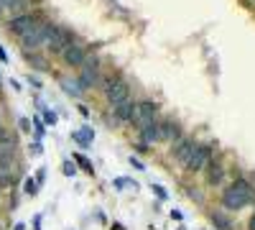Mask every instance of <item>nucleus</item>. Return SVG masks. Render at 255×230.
<instances>
[{
  "label": "nucleus",
  "mask_w": 255,
  "mask_h": 230,
  "mask_svg": "<svg viewBox=\"0 0 255 230\" xmlns=\"http://www.w3.org/2000/svg\"><path fill=\"white\" fill-rule=\"evenodd\" d=\"M220 202H222L225 210L238 213V210H243V207H248V205L255 202V187H253L248 179L238 177L230 187H225V192H222Z\"/></svg>",
  "instance_id": "f257e3e1"
},
{
  "label": "nucleus",
  "mask_w": 255,
  "mask_h": 230,
  "mask_svg": "<svg viewBox=\"0 0 255 230\" xmlns=\"http://www.w3.org/2000/svg\"><path fill=\"white\" fill-rule=\"evenodd\" d=\"M54 28H56L54 20H49V18L41 20V23H38L33 31H28L26 36H20V49H23L26 54H36L41 46L49 44V38H51Z\"/></svg>",
  "instance_id": "f03ea898"
},
{
  "label": "nucleus",
  "mask_w": 255,
  "mask_h": 230,
  "mask_svg": "<svg viewBox=\"0 0 255 230\" xmlns=\"http://www.w3.org/2000/svg\"><path fill=\"white\" fill-rule=\"evenodd\" d=\"M102 90H105V100H108L110 108H115V105H120V102L133 97L130 85H128V79H123V77H105Z\"/></svg>",
  "instance_id": "7ed1b4c3"
},
{
  "label": "nucleus",
  "mask_w": 255,
  "mask_h": 230,
  "mask_svg": "<svg viewBox=\"0 0 255 230\" xmlns=\"http://www.w3.org/2000/svg\"><path fill=\"white\" fill-rule=\"evenodd\" d=\"M41 20H46V15L41 13V10H26V13H18V15H13L8 23H5V28L13 33V36H26L28 31H33Z\"/></svg>",
  "instance_id": "20e7f679"
},
{
  "label": "nucleus",
  "mask_w": 255,
  "mask_h": 230,
  "mask_svg": "<svg viewBox=\"0 0 255 230\" xmlns=\"http://www.w3.org/2000/svg\"><path fill=\"white\" fill-rule=\"evenodd\" d=\"M209 161H212V146H209V143L197 141L194 151H191V156H189V161H186L184 169H186V172H191V174H199V172H204V169H207V164H209Z\"/></svg>",
  "instance_id": "39448f33"
},
{
  "label": "nucleus",
  "mask_w": 255,
  "mask_h": 230,
  "mask_svg": "<svg viewBox=\"0 0 255 230\" xmlns=\"http://www.w3.org/2000/svg\"><path fill=\"white\" fill-rule=\"evenodd\" d=\"M79 85H82V90H92L97 82L102 79V74H100V59L97 56H87L84 59V64L79 67Z\"/></svg>",
  "instance_id": "423d86ee"
},
{
  "label": "nucleus",
  "mask_w": 255,
  "mask_h": 230,
  "mask_svg": "<svg viewBox=\"0 0 255 230\" xmlns=\"http://www.w3.org/2000/svg\"><path fill=\"white\" fill-rule=\"evenodd\" d=\"M158 120V105L153 100H135V113H133V123L135 128H143L148 123H156Z\"/></svg>",
  "instance_id": "0eeeda50"
},
{
  "label": "nucleus",
  "mask_w": 255,
  "mask_h": 230,
  "mask_svg": "<svg viewBox=\"0 0 255 230\" xmlns=\"http://www.w3.org/2000/svg\"><path fill=\"white\" fill-rule=\"evenodd\" d=\"M59 56H61V64H64V67L79 69V67L84 64V59H87V51H84V46L79 44V41H72V44L64 49Z\"/></svg>",
  "instance_id": "6e6552de"
},
{
  "label": "nucleus",
  "mask_w": 255,
  "mask_h": 230,
  "mask_svg": "<svg viewBox=\"0 0 255 230\" xmlns=\"http://www.w3.org/2000/svg\"><path fill=\"white\" fill-rule=\"evenodd\" d=\"M194 146H197V141L191 138V136H181L176 143H171V156H174V161H176L179 166H186L191 151H194Z\"/></svg>",
  "instance_id": "1a4fd4ad"
},
{
  "label": "nucleus",
  "mask_w": 255,
  "mask_h": 230,
  "mask_svg": "<svg viewBox=\"0 0 255 230\" xmlns=\"http://www.w3.org/2000/svg\"><path fill=\"white\" fill-rule=\"evenodd\" d=\"M72 41H74V33H72L69 28H64V26H56L46 46H49V51H51V54H61L64 49H67V46L72 44Z\"/></svg>",
  "instance_id": "9d476101"
},
{
  "label": "nucleus",
  "mask_w": 255,
  "mask_h": 230,
  "mask_svg": "<svg viewBox=\"0 0 255 230\" xmlns=\"http://www.w3.org/2000/svg\"><path fill=\"white\" fill-rule=\"evenodd\" d=\"M133 113H135V102L130 97V100H125V102H120V105L113 108L110 125H128V123H133Z\"/></svg>",
  "instance_id": "9b49d317"
},
{
  "label": "nucleus",
  "mask_w": 255,
  "mask_h": 230,
  "mask_svg": "<svg viewBox=\"0 0 255 230\" xmlns=\"http://www.w3.org/2000/svg\"><path fill=\"white\" fill-rule=\"evenodd\" d=\"M158 128H161V141L163 143H176L184 136L181 125L176 120H158Z\"/></svg>",
  "instance_id": "f8f14e48"
},
{
  "label": "nucleus",
  "mask_w": 255,
  "mask_h": 230,
  "mask_svg": "<svg viewBox=\"0 0 255 230\" xmlns=\"http://www.w3.org/2000/svg\"><path fill=\"white\" fill-rule=\"evenodd\" d=\"M204 182H207L209 187L222 184V182H225V164L212 159V161L207 164V169H204Z\"/></svg>",
  "instance_id": "ddd939ff"
},
{
  "label": "nucleus",
  "mask_w": 255,
  "mask_h": 230,
  "mask_svg": "<svg viewBox=\"0 0 255 230\" xmlns=\"http://www.w3.org/2000/svg\"><path fill=\"white\" fill-rule=\"evenodd\" d=\"M138 136H140V143H143V146L161 143V128H158V120H156V123L143 125V128H138Z\"/></svg>",
  "instance_id": "4468645a"
},
{
  "label": "nucleus",
  "mask_w": 255,
  "mask_h": 230,
  "mask_svg": "<svg viewBox=\"0 0 255 230\" xmlns=\"http://www.w3.org/2000/svg\"><path fill=\"white\" fill-rule=\"evenodd\" d=\"M72 141H77L79 149H90L92 141H95V131L90 128V125H82L79 131H72Z\"/></svg>",
  "instance_id": "2eb2a0df"
},
{
  "label": "nucleus",
  "mask_w": 255,
  "mask_h": 230,
  "mask_svg": "<svg viewBox=\"0 0 255 230\" xmlns=\"http://www.w3.org/2000/svg\"><path fill=\"white\" fill-rule=\"evenodd\" d=\"M59 85H61V90L67 92V95H72V97H82L84 95V90H82V85H79V79L77 77H59Z\"/></svg>",
  "instance_id": "dca6fc26"
},
{
  "label": "nucleus",
  "mask_w": 255,
  "mask_h": 230,
  "mask_svg": "<svg viewBox=\"0 0 255 230\" xmlns=\"http://www.w3.org/2000/svg\"><path fill=\"white\" fill-rule=\"evenodd\" d=\"M15 172L13 169H0V192H3V190H13V187H15Z\"/></svg>",
  "instance_id": "f3484780"
},
{
  "label": "nucleus",
  "mask_w": 255,
  "mask_h": 230,
  "mask_svg": "<svg viewBox=\"0 0 255 230\" xmlns=\"http://www.w3.org/2000/svg\"><path fill=\"white\" fill-rule=\"evenodd\" d=\"M28 5H31V0H5V10H8V13H13V15L26 13V10H28Z\"/></svg>",
  "instance_id": "a211bd4d"
},
{
  "label": "nucleus",
  "mask_w": 255,
  "mask_h": 230,
  "mask_svg": "<svg viewBox=\"0 0 255 230\" xmlns=\"http://www.w3.org/2000/svg\"><path fill=\"white\" fill-rule=\"evenodd\" d=\"M212 223H215L217 230H235V228H232V223H230V218L222 215V213H212Z\"/></svg>",
  "instance_id": "6ab92c4d"
},
{
  "label": "nucleus",
  "mask_w": 255,
  "mask_h": 230,
  "mask_svg": "<svg viewBox=\"0 0 255 230\" xmlns=\"http://www.w3.org/2000/svg\"><path fill=\"white\" fill-rule=\"evenodd\" d=\"M26 61H28V64H33L38 72H49V64L44 61V56H41V54H26Z\"/></svg>",
  "instance_id": "aec40b11"
},
{
  "label": "nucleus",
  "mask_w": 255,
  "mask_h": 230,
  "mask_svg": "<svg viewBox=\"0 0 255 230\" xmlns=\"http://www.w3.org/2000/svg\"><path fill=\"white\" fill-rule=\"evenodd\" d=\"M74 161L82 166V169L84 172H87V174H95V166H92V161L87 159V156H84V154H74Z\"/></svg>",
  "instance_id": "412c9836"
},
{
  "label": "nucleus",
  "mask_w": 255,
  "mask_h": 230,
  "mask_svg": "<svg viewBox=\"0 0 255 230\" xmlns=\"http://www.w3.org/2000/svg\"><path fill=\"white\" fill-rule=\"evenodd\" d=\"M31 125L36 128V141H41V138H44V131H46V128H44V120L36 115V118H31Z\"/></svg>",
  "instance_id": "4be33fe9"
},
{
  "label": "nucleus",
  "mask_w": 255,
  "mask_h": 230,
  "mask_svg": "<svg viewBox=\"0 0 255 230\" xmlns=\"http://www.w3.org/2000/svg\"><path fill=\"white\" fill-rule=\"evenodd\" d=\"M23 192H26V195H31V197L38 192V182H36L33 177H28V179H26V184H23Z\"/></svg>",
  "instance_id": "5701e85b"
},
{
  "label": "nucleus",
  "mask_w": 255,
  "mask_h": 230,
  "mask_svg": "<svg viewBox=\"0 0 255 230\" xmlns=\"http://www.w3.org/2000/svg\"><path fill=\"white\" fill-rule=\"evenodd\" d=\"M41 120H44V125H56V123H59L56 113H54V110H46V108H44V118H41Z\"/></svg>",
  "instance_id": "b1692460"
},
{
  "label": "nucleus",
  "mask_w": 255,
  "mask_h": 230,
  "mask_svg": "<svg viewBox=\"0 0 255 230\" xmlns=\"http://www.w3.org/2000/svg\"><path fill=\"white\" fill-rule=\"evenodd\" d=\"M123 187H133V190H135V182L128 179V177H118L115 179V190H123Z\"/></svg>",
  "instance_id": "393cba45"
},
{
  "label": "nucleus",
  "mask_w": 255,
  "mask_h": 230,
  "mask_svg": "<svg viewBox=\"0 0 255 230\" xmlns=\"http://www.w3.org/2000/svg\"><path fill=\"white\" fill-rule=\"evenodd\" d=\"M151 190H153V195H156V197H158L161 202H166V200H168V192L163 190L161 184H151Z\"/></svg>",
  "instance_id": "a878e982"
},
{
  "label": "nucleus",
  "mask_w": 255,
  "mask_h": 230,
  "mask_svg": "<svg viewBox=\"0 0 255 230\" xmlns=\"http://www.w3.org/2000/svg\"><path fill=\"white\" fill-rule=\"evenodd\" d=\"M61 172L67 174V177H74V172H77V166H74L72 161H64V166H61Z\"/></svg>",
  "instance_id": "bb28decb"
},
{
  "label": "nucleus",
  "mask_w": 255,
  "mask_h": 230,
  "mask_svg": "<svg viewBox=\"0 0 255 230\" xmlns=\"http://www.w3.org/2000/svg\"><path fill=\"white\" fill-rule=\"evenodd\" d=\"M18 125H20V131H23V133H31V120L28 118H18Z\"/></svg>",
  "instance_id": "cd10ccee"
},
{
  "label": "nucleus",
  "mask_w": 255,
  "mask_h": 230,
  "mask_svg": "<svg viewBox=\"0 0 255 230\" xmlns=\"http://www.w3.org/2000/svg\"><path fill=\"white\" fill-rule=\"evenodd\" d=\"M33 179L38 182V187H41V184H44V179H46V169H44V166H41V169L36 172V177H33Z\"/></svg>",
  "instance_id": "c85d7f7f"
},
{
  "label": "nucleus",
  "mask_w": 255,
  "mask_h": 230,
  "mask_svg": "<svg viewBox=\"0 0 255 230\" xmlns=\"http://www.w3.org/2000/svg\"><path fill=\"white\" fill-rule=\"evenodd\" d=\"M186 192H189L191 197H194V200H199V202H202V192H199V190H194V187H186Z\"/></svg>",
  "instance_id": "c756f323"
},
{
  "label": "nucleus",
  "mask_w": 255,
  "mask_h": 230,
  "mask_svg": "<svg viewBox=\"0 0 255 230\" xmlns=\"http://www.w3.org/2000/svg\"><path fill=\"white\" fill-rule=\"evenodd\" d=\"M130 166H135V169H140V172L145 169V164H143V161H138L135 156H130Z\"/></svg>",
  "instance_id": "7c9ffc66"
},
{
  "label": "nucleus",
  "mask_w": 255,
  "mask_h": 230,
  "mask_svg": "<svg viewBox=\"0 0 255 230\" xmlns=\"http://www.w3.org/2000/svg\"><path fill=\"white\" fill-rule=\"evenodd\" d=\"M28 82H31L36 90H41V79H38V77H28Z\"/></svg>",
  "instance_id": "2f4dec72"
},
{
  "label": "nucleus",
  "mask_w": 255,
  "mask_h": 230,
  "mask_svg": "<svg viewBox=\"0 0 255 230\" xmlns=\"http://www.w3.org/2000/svg\"><path fill=\"white\" fill-rule=\"evenodd\" d=\"M31 151H33V154H41V151H44V146H41V143H38V141H36V143H33V146H31Z\"/></svg>",
  "instance_id": "473e14b6"
},
{
  "label": "nucleus",
  "mask_w": 255,
  "mask_h": 230,
  "mask_svg": "<svg viewBox=\"0 0 255 230\" xmlns=\"http://www.w3.org/2000/svg\"><path fill=\"white\" fill-rule=\"evenodd\" d=\"M0 61H3V64H5V61H10V59H8V51H5L3 46H0Z\"/></svg>",
  "instance_id": "72a5a7b5"
},
{
  "label": "nucleus",
  "mask_w": 255,
  "mask_h": 230,
  "mask_svg": "<svg viewBox=\"0 0 255 230\" xmlns=\"http://www.w3.org/2000/svg\"><path fill=\"white\" fill-rule=\"evenodd\" d=\"M33 230H41V215L33 218Z\"/></svg>",
  "instance_id": "f704fd0d"
},
{
  "label": "nucleus",
  "mask_w": 255,
  "mask_h": 230,
  "mask_svg": "<svg viewBox=\"0 0 255 230\" xmlns=\"http://www.w3.org/2000/svg\"><path fill=\"white\" fill-rule=\"evenodd\" d=\"M171 218H174V220H184V215H181L179 210H171Z\"/></svg>",
  "instance_id": "c9c22d12"
},
{
  "label": "nucleus",
  "mask_w": 255,
  "mask_h": 230,
  "mask_svg": "<svg viewBox=\"0 0 255 230\" xmlns=\"http://www.w3.org/2000/svg\"><path fill=\"white\" fill-rule=\"evenodd\" d=\"M248 230H255V213H253V218L248 220Z\"/></svg>",
  "instance_id": "e433bc0d"
},
{
  "label": "nucleus",
  "mask_w": 255,
  "mask_h": 230,
  "mask_svg": "<svg viewBox=\"0 0 255 230\" xmlns=\"http://www.w3.org/2000/svg\"><path fill=\"white\" fill-rule=\"evenodd\" d=\"M8 10H5V0H0V18H3Z\"/></svg>",
  "instance_id": "4c0bfd02"
},
{
  "label": "nucleus",
  "mask_w": 255,
  "mask_h": 230,
  "mask_svg": "<svg viewBox=\"0 0 255 230\" xmlns=\"http://www.w3.org/2000/svg\"><path fill=\"white\" fill-rule=\"evenodd\" d=\"M13 230H26V225H23V223H18V225H15Z\"/></svg>",
  "instance_id": "58836bf2"
},
{
  "label": "nucleus",
  "mask_w": 255,
  "mask_h": 230,
  "mask_svg": "<svg viewBox=\"0 0 255 230\" xmlns=\"http://www.w3.org/2000/svg\"><path fill=\"white\" fill-rule=\"evenodd\" d=\"M5 131V125H3V120H0V133H3Z\"/></svg>",
  "instance_id": "ea45409f"
},
{
  "label": "nucleus",
  "mask_w": 255,
  "mask_h": 230,
  "mask_svg": "<svg viewBox=\"0 0 255 230\" xmlns=\"http://www.w3.org/2000/svg\"><path fill=\"white\" fill-rule=\"evenodd\" d=\"M0 85H3V77H0Z\"/></svg>",
  "instance_id": "a19ab883"
},
{
  "label": "nucleus",
  "mask_w": 255,
  "mask_h": 230,
  "mask_svg": "<svg viewBox=\"0 0 255 230\" xmlns=\"http://www.w3.org/2000/svg\"><path fill=\"white\" fill-rule=\"evenodd\" d=\"M0 200H3V192H0Z\"/></svg>",
  "instance_id": "79ce46f5"
}]
</instances>
